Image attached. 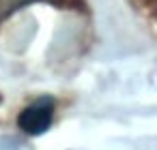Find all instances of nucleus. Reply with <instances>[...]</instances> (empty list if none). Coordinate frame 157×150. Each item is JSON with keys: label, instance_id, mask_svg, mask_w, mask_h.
<instances>
[{"label": "nucleus", "instance_id": "nucleus-1", "mask_svg": "<svg viewBox=\"0 0 157 150\" xmlns=\"http://www.w3.org/2000/svg\"><path fill=\"white\" fill-rule=\"evenodd\" d=\"M52 116H54V103H52V99H41V101L28 105L20 114L17 124L28 135H41V133H45L50 129Z\"/></svg>", "mask_w": 157, "mask_h": 150}, {"label": "nucleus", "instance_id": "nucleus-2", "mask_svg": "<svg viewBox=\"0 0 157 150\" xmlns=\"http://www.w3.org/2000/svg\"><path fill=\"white\" fill-rule=\"evenodd\" d=\"M30 2H35V0H0V22L5 17H9L11 13H15L17 9L30 5Z\"/></svg>", "mask_w": 157, "mask_h": 150}, {"label": "nucleus", "instance_id": "nucleus-3", "mask_svg": "<svg viewBox=\"0 0 157 150\" xmlns=\"http://www.w3.org/2000/svg\"><path fill=\"white\" fill-rule=\"evenodd\" d=\"M0 150H20V144L13 137H2L0 139Z\"/></svg>", "mask_w": 157, "mask_h": 150}]
</instances>
